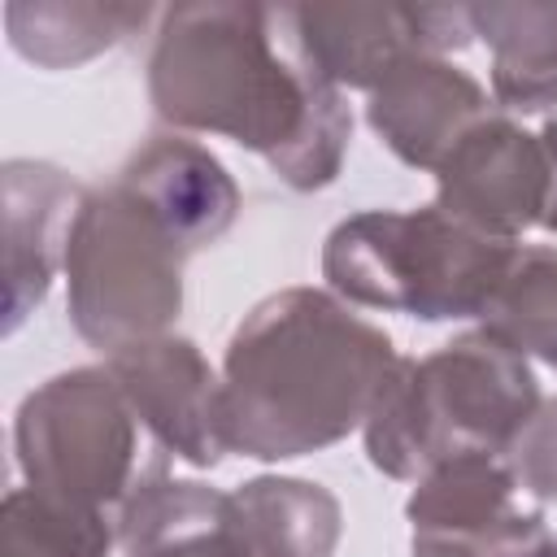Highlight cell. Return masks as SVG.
Returning a JSON list of instances; mask_svg holds the SVG:
<instances>
[{"label":"cell","instance_id":"20","mask_svg":"<svg viewBox=\"0 0 557 557\" xmlns=\"http://www.w3.org/2000/svg\"><path fill=\"white\" fill-rule=\"evenodd\" d=\"M500 461L509 466L522 496L540 505H557V396L540 400V409L500 448Z\"/></svg>","mask_w":557,"mask_h":557},{"label":"cell","instance_id":"12","mask_svg":"<svg viewBox=\"0 0 557 557\" xmlns=\"http://www.w3.org/2000/svg\"><path fill=\"white\" fill-rule=\"evenodd\" d=\"M4 183V335H13L48 296L57 265H65V235L87 196L61 165L13 157Z\"/></svg>","mask_w":557,"mask_h":557},{"label":"cell","instance_id":"7","mask_svg":"<svg viewBox=\"0 0 557 557\" xmlns=\"http://www.w3.org/2000/svg\"><path fill=\"white\" fill-rule=\"evenodd\" d=\"M522 487L496 453H453L409 492L413 557H531L544 540V509L522 505Z\"/></svg>","mask_w":557,"mask_h":557},{"label":"cell","instance_id":"21","mask_svg":"<svg viewBox=\"0 0 557 557\" xmlns=\"http://www.w3.org/2000/svg\"><path fill=\"white\" fill-rule=\"evenodd\" d=\"M540 144H544V157H548V209H544V222L540 226L557 235V117L544 122Z\"/></svg>","mask_w":557,"mask_h":557},{"label":"cell","instance_id":"2","mask_svg":"<svg viewBox=\"0 0 557 557\" xmlns=\"http://www.w3.org/2000/svg\"><path fill=\"white\" fill-rule=\"evenodd\" d=\"M392 335L326 287L257 300L222 357L226 448L292 461L348 440L396 366Z\"/></svg>","mask_w":557,"mask_h":557},{"label":"cell","instance_id":"1","mask_svg":"<svg viewBox=\"0 0 557 557\" xmlns=\"http://www.w3.org/2000/svg\"><path fill=\"white\" fill-rule=\"evenodd\" d=\"M148 100L170 131L222 135L257 152L292 191L339 178L352 109L296 48L283 4L200 0L157 13Z\"/></svg>","mask_w":557,"mask_h":557},{"label":"cell","instance_id":"15","mask_svg":"<svg viewBox=\"0 0 557 557\" xmlns=\"http://www.w3.org/2000/svg\"><path fill=\"white\" fill-rule=\"evenodd\" d=\"M474 39L492 48V100L509 113L557 109V0L470 4Z\"/></svg>","mask_w":557,"mask_h":557},{"label":"cell","instance_id":"3","mask_svg":"<svg viewBox=\"0 0 557 557\" xmlns=\"http://www.w3.org/2000/svg\"><path fill=\"white\" fill-rule=\"evenodd\" d=\"M540 383L522 352L466 331L435 352L396 357L366 422V457L387 479H422L453 453H496L540 409Z\"/></svg>","mask_w":557,"mask_h":557},{"label":"cell","instance_id":"4","mask_svg":"<svg viewBox=\"0 0 557 557\" xmlns=\"http://www.w3.org/2000/svg\"><path fill=\"white\" fill-rule=\"evenodd\" d=\"M518 244L479 235L444 209H361L331 226L322 278L348 305L418 322L483 318Z\"/></svg>","mask_w":557,"mask_h":557},{"label":"cell","instance_id":"17","mask_svg":"<svg viewBox=\"0 0 557 557\" xmlns=\"http://www.w3.org/2000/svg\"><path fill=\"white\" fill-rule=\"evenodd\" d=\"M231 496L257 557H331L339 548V496L313 479L257 474L239 483Z\"/></svg>","mask_w":557,"mask_h":557},{"label":"cell","instance_id":"14","mask_svg":"<svg viewBox=\"0 0 557 557\" xmlns=\"http://www.w3.org/2000/svg\"><path fill=\"white\" fill-rule=\"evenodd\" d=\"M117 183L161 218V226L187 248V257L218 244L235 226L244 205L226 165L205 144L183 135L148 139L117 170Z\"/></svg>","mask_w":557,"mask_h":557},{"label":"cell","instance_id":"8","mask_svg":"<svg viewBox=\"0 0 557 557\" xmlns=\"http://www.w3.org/2000/svg\"><path fill=\"white\" fill-rule=\"evenodd\" d=\"M300 57L331 83L374 91L409 52L448 57L474 44L470 4H283Z\"/></svg>","mask_w":557,"mask_h":557},{"label":"cell","instance_id":"22","mask_svg":"<svg viewBox=\"0 0 557 557\" xmlns=\"http://www.w3.org/2000/svg\"><path fill=\"white\" fill-rule=\"evenodd\" d=\"M531 557H557V540H553V535H548V540H544V544H540V548H535V553H531Z\"/></svg>","mask_w":557,"mask_h":557},{"label":"cell","instance_id":"19","mask_svg":"<svg viewBox=\"0 0 557 557\" xmlns=\"http://www.w3.org/2000/svg\"><path fill=\"white\" fill-rule=\"evenodd\" d=\"M4 557H109L117 518H83L39 500L26 483L4 492L0 505Z\"/></svg>","mask_w":557,"mask_h":557},{"label":"cell","instance_id":"5","mask_svg":"<svg viewBox=\"0 0 557 557\" xmlns=\"http://www.w3.org/2000/svg\"><path fill=\"white\" fill-rule=\"evenodd\" d=\"M187 248L117 178L78 200L65 235V313L104 357L170 335L183 313Z\"/></svg>","mask_w":557,"mask_h":557},{"label":"cell","instance_id":"16","mask_svg":"<svg viewBox=\"0 0 557 557\" xmlns=\"http://www.w3.org/2000/svg\"><path fill=\"white\" fill-rule=\"evenodd\" d=\"M152 17L148 4H87V0H9V48L39 70H74L131 35Z\"/></svg>","mask_w":557,"mask_h":557},{"label":"cell","instance_id":"10","mask_svg":"<svg viewBox=\"0 0 557 557\" xmlns=\"http://www.w3.org/2000/svg\"><path fill=\"white\" fill-rule=\"evenodd\" d=\"M435 209L479 235L518 244L548 209V157L540 135L522 131L509 113L474 122L435 170Z\"/></svg>","mask_w":557,"mask_h":557},{"label":"cell","instance_id":"6","mask_svg":"<svg viewBox=\"0 0 557 557\" xmlns=\"http://www.w3.org/2000/svg\"><path fill=\"white\" fill-rule=\"evenodd\" d=\"M139 422L104 366H74L30 387L13 413L22 483L83 518H109L135 487Z\"/></svg>","mask_w":557,"mask_h":557},{"label":"cell","instance_id":"13","mask_svg":"<svg viewBox=\"0 0 557 557\" xmlns=\"http://www.w3.org/2000/svg\"><path fill=\"white\" fill-rule=\"evenodd\" d=\"M122 557H257L235 496L196 479H174L161 466L135 479L117 509Z\"/></svg>","mask_w":557,"mask_h":557},{"label":"cell","instance_id":"9","mask_svg":"<svg viewBox=\"0 0 557 557\" xmlns=\"http://www.w3.org/2000/svg\"><path fill=\"white\" fill-rule=\"evenodd\" d=\"M104 370L122 387L135 422L174 461L213 470L231 453L222 426V374L209 366L196 339L174 331L139 339L104 357Z\"/></svg>","mask_w":557,"mask_h":557},{"label":"cell","instance_id":"11","mask_svg":"<svg viewBox=\"0 0 557 557\" xmlns=\"http://www.w3.org/2000/svg\"><path fill=\"white\" fill-rule=\"evenodd\" d=\"M487 113L496 109L479 78L431 52L400 57L366 96V122L379 144L396 161L431 174L453 152V144Z\"/></svg>","mask_w":557,"mask_h":557},{"label":"cell","instance_id":"18","mask_svg":"<svg viewBox=\"0 0 557 557\" xmlns=\"http://www.w3.org/2000/svg\"><path fill=\"white\" fill-rule=\"evenodd\" d=\"M479 322L513 352L557 370V248L518 244Z\"/></svg>","mask_w":557,"mask_h":557}]
</instances>
